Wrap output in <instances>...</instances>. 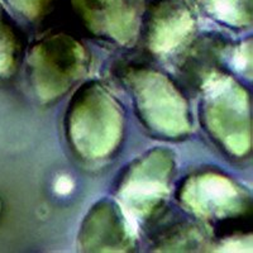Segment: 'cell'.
Instances as JSON below:
<instances>
[{"instance_id":"obj_8","label":"cell","mask_w":253,"mask_h":253,"mask_svg":"<svg viewBox=\"0 0 253 253\" xmlns=\"http://www.w3.org/2000/svg\"><path fill=\"white\" fill-rule=\"evenodd\" d=\"M83 26L95 37L119 46H129L139 31L134 0H72Z\"/></svg>"},{"instance_id":"obj_14","label":"cell","mask_w":253,"mask_h":253,"mask_svg":"<svg viewBox=\"0 0 253 253\" xmlns=\"http://www.w3.org/2000/svg\"><path fill=\"white\" fill-rule=\"evenodd\" d=\"M72 189V182L70 181L69 178L66 177H60L58 178L57 184H56V190L60 194H67L70 193Z\"/></svg>"},{"instance_id":"obj_12","label":"cell","mask_w":253,"mask_h":253,"mask_svg":"<svg viewBox=\"0 0 253 253\" xmlns=\"http://www.w3.org/2000/svg\"><path fill=\"white\" fill-rule=\"evenodd\" d=\"M52 0H8L15 12L28 20H35L42 17Z\"/></svg>"},{"instance_id":"obj_2","label":"cell","mask_w":253,"mask_h":253,"mask_svg":"<svg viewBox=\"0 0 253 253\" xmlns=\"http://www.w3.org/2000/svg\"><path fill=\"white\" fill-rule=\"evenodd\" d=\"M205 129L227 153L245 157L251 151L250 95L230 76L214 74L203 85Z\"/></svg>"},{"instance_id":"obj_5","label":"cell","mask_w":253,"mask_h":253,"mask_svg":"<svg viewBox=\"0 0 253 253\" xmlns=\"http://www.w3.org/2000/svg\"><path fill=\"white\" fill-rule=\"evenodd\" d=\"M176 158L167 148L147 151L126 167L119 181L118 204L133 221L146 220L165 203L171 190Z\"/></svg>"},{"instance_id":"obj_3","label":"cell","mask_w":253,"mask_h":253,"mask_svg":"<svg viewBox=\"0 0 253 253\" xmlns=\"http://www.w3.org/2000/svg\"><path fill=\"white\" fill-rule=\"evenodd\" d=\"M142 123L164 138L186 137L191 129L189 104L175 84L161 72L134 69L126 75Z\"/></svg>"},{"instance_id":"obj_1","label":"cell","mask_w":253,"mask_h":253,"mask_svg":"<svg viewBox=\"0 0 253 253\" xmlns=\"http://www.w3.org/2000/svg\"><path fill=\"white\" fill-rule=\"evenodd\" d=\"M124 117L121 105L99 83L78 90L66 114V134L72 150L83 160L105 161L123 139Z\"/></svg>"},{"instance_id":"obj_4","label":"cell","mask_w":253,"mask_h":253,"mask_svg":"<svg viewBox=\"0 0 253 253\" xmlns=\"http://www.w3.org/2000/svg\"><path fill=\"white\" fill-rule=\"evenodd\" d=\"M89 56L74 37L55 33L33 44L27 57L29 83L42 103L66 94L87 71Z\"/></svg>"},{"instance_id":"obj_13","label":"cell","mask_w":253,"mask_h":253,"mask_svg":"<svg viewBox=\"0 0 253 253\" xmlns=\"http://www.w3.org/2000/svg\"><path fill=\"white\" fill-rule=\"evenodd\" d=\"M236 69L241 71H251V65H252V48H251V42H246L241 46V48L236 53Z\"/></svg>"},{"instance_id":"obj_9","label":"cell","mask_w":253,"mask_h":253,"mask_svg":"<svg viewBox=\"0 0 253 253\" xmlns=\"http://www.w3.org/2000/svg\"><path fill=\"white\" fill-rule=\"evenodd\" d=\"M195 18L180 1H165L153 10L147 29V44L157 56H169L189 42L195 31Z\"/></svg>"},{"instance_id":"obj_11","label":"cell","mask_w":253,"mask_h":253,"mask_svg":"<svg viewBox=\"0 0 253 253\" xmlns=\"http://www.w3.org/2000/svg\"><path fill=\"white\" fill-rule=\"evenodd\" d=\"M208 6L214 18L228 26H248L252 20V0H210Z\"/></svg>"},{"instance_id":"obj_7","label":"cell","mask_w":253,"mask_h":253,"mask_svg":"<svg viewBox=\"0 0 253 253\" xmlns=\"http://www.w3.org/2000/svg\"><path fill=\"white\" fill-rule=\"evenodd\" d=\"M135 223L118 203L104 199L81 223L79 248L85 252H128L135 246Z\"/></svg>"},{"instance_id":"obj_10","label":"cell","mask_w":253,"mask_h":253,"mask_svg":"<svg viewBox=\"0 0 253 253\" xmlns=\"http://www.w3.org/2000/svg\"><path fill=\"white\" fill-rule=\"evenodd\" d=\"M22 53V43L17 28L0 6V78L14 74Z\"/></svg>"},{"instance_id":"obj_6","label":"cell","mask_w":253,"mask_h":253,"mask_svg":"<svg viewBox=\"0 0 253 253\" xmlns=\"http://www.w3.org/2000/svg\"><path fill=\"white\" fill-rule=\"evenodd\" d=\"M178 199L187 211L207 220L245 215L251 203L245 187L228 176L210 171L189 176L180 187Z\"/></svg>"}]
</instances>
